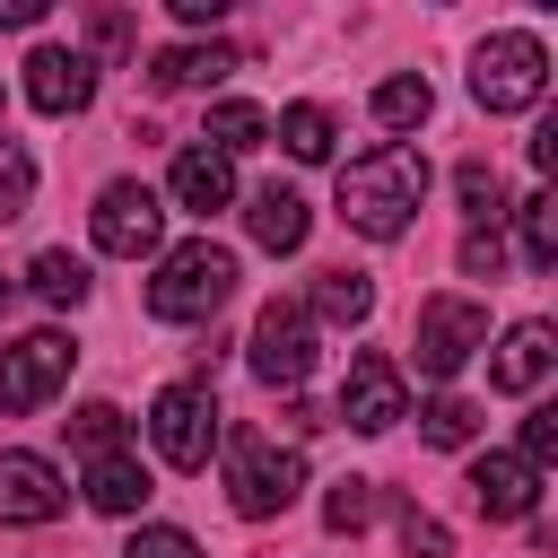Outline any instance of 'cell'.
Instances as JSON below:
<instances>
[{"mask_svg": "<svg viewBox=\"0 0 558 558\" xmlns=\"http://www.w3.org/2000/svg\"><path fill=\"white\" fill-rule=\"evenodd\" d=\"M26 201H35V157H26L17 140H0V227L26 218Z\"/></svg>", "mask_w": 558, "mask_h": 558, "instance_id": "83f0119b", "label": "cell"}, {"mask_svg": "<svg viewBox=\"0 0 558 558\" xmlns=\"http://www.w3.org/2000/svg\"><path fill=\"white\" fill-rule=\"evenodd\" d=\"M87 96H96V61L87 52H70V44H35L26 52V105L35 113H87Z\"/></svg>", "mask_w": 558, "mask_h": 558, "instance_id": "8fae6325", "label": "cell"}, {"mask_svg": "<svg viewBox=\"0 0 558 558\" xmlns=\"http://www.w3.org/2000/svg\"><path fill=\"white\" fill-rule=\"evenodd\" d=\"M427 113H436V87H427V78H410V70H401V78H384V87H375V122H384V131H418Z\"/></svg>", "mask_w": 558, "mask_h": 558, "instance_id": "603a6c76", "label": "cell"}, {"mask_svg": "<svg viewBox=\"0 0 558 558\" xmlns=\"http://www.w3.org/2000/svg\"><path fill=\"white\" fill-rule=\"evenodd\" d=\"M157 244H166V201H157L148 183H105V192H96V253L140 262V253H157Z\"/></svg>", "mask_w": 558, "mask_h": 558, "instance_id": "9c48e42d", "label": "cell"}, {"mask_svg": "<svg viewBox=\"0 0 558 558\" xmlns=\"http://www.w3.org/2000/svg\"><path fill=\"white\" fill-rule=\"evenodd\" d=\"M227 70H235V44H174V52L148 61L157 87H218Z\"/></svg>", "mask_w": 558, "mask_h": 558, "instance_id": "ac0fdd59", "label": "cell"}, {"mask_svg": "<svg viewBox=\"0 0 558 558\" xmlns=\"http://www.w3.org/2000/svg\"><path fill=\"white\" fill-rule=\"evenodd\" d=\"M401 549H410V558H453V532H445L436 514H418V506H401Z\"/></svg>", "mask_w": 558, "mask_h": 558, "instance_id": "f546056e", "label": "cell"}, {"mask_svg": "<svg viewBox=\"0 0 558 558\" xmlns=\"http://www.w3.org/2000/svg\"><path fill=\"white\" fill-rule=\"evenodd\" d=\"M514 453H523L532 471H541V462H558V410H532V418H523V445H514Z\"/></svg>", "mask_w": 558, "mask_h": 558, "instance_id": "1f68e13d", "label": "cell"}, {"mask_svg": "<svg viewBox=\"0 0 558 558\" xmlns=\"http://www.w3.org/2000/svg\"><path fill=\"white\" fill-rule=\"evenodd\" d=\"M514 218H523V262H532V270H558V201L532 192Z\"/></svg>", "mask_w": 558, "mask_h": 558, "instance_id": "484cf974", "label": "cell"}, {"mask_svg": "<svg viewBox=\"0 0 558 558\" xmlns=\"http://www.w3.org/2000/svg\"><path fill=\"white\" fill-rule=\"evenodd\" d=\"M244 227H253V244H262V253H296V244H305V227H314V209H305L288 183H262V192L244 201Z\"/></svg>", "mask_w": 558, "mask_h": 558, "instance_id": "2e32d148", "label": "cell"}, {"mask_svg": "<svg viewBox=\"0 0 558 558\" xmlns=\"http://www.w3.org/2000/svg\"><path fill=\"white\" fill-rule=\"evenodd\" d=\"M418 436H427V445H445V453H453V445H471V436H480V410H471V401H462V392H436V401H427V410H418Z\"/></svg>", "mask_w": 558, "mask_h": 558, "instance_id": "d4e9b609", "label": "cell"}, {"mask_svg": "<svg viewBox=\"0 0 558 558\" xmlns=\"http://www.w3.org/2000/svg\"><path fill=\"white\" fill-rule=\"evenodd\" d=\"M270 140V113L262 105H244V96H227V105H209V131H201V148H218L227 166L244 157V148H262Z\"/></svg>", "mask_w": 558, "mask_h": 558, "instance_id": "d6986e66", "label": "cell"}, {"mask_svg": "<svg viewBox=\"0 0 558 558\" xmlns=\"http://www.w3.org/2000/svg\"><path fill=\"white\" fill-rule=\"evenodd\" d=\"M61 506H70V488L44 453H0V523H52Z\"/></svg>", "mask_w": 558, "mask_h": 558, "instance_id": "7c38bea8", "label": "cell"}, {"mask_svg": "<svg viewBox=\"0 0 558 558\" xmlns=\"http://www.w3.org/2000/svg\"><path fill=\"white\" fill-rule=\"evenodd\" d=\"M44 9H52V0H0V26H35Z\"/></svg>", "mask_w": 558, "mask_h": 558, "instance_id": "d590c367", "label": "cell"}, {"mask_svg": "<svg viewBox=\"0 0 558 558\" xmlns=\"http://www.w3.org/2000/svg\"><path fill=\"white\" fill-rule=\"evenodd\" d=\"M253 375H262L270 392H296V384L314 375V314H305L296 296H270V305H262V323H253Z\"/></svg>", "mask_w": 558, "mask_h": 558, "instance_id": "ba28073f", "label": "cell"}, {"mask_svg": "<svg viewBox=\"0 0 558 558\" xmlns=\"http://www.w3.org/2000/svg\"><path fill=\"white\" fill-rule=\"evenodd\" d=\"M9 296H17V279H0V314H9Z\"/></svg>", "mask_w": 558, "mask_h": 558, "instance_id": "8d00e7d4", "label": "cell"}, {"mask_svg": "<svg viewBox=\"0 0 558 558\" xmlns=\"http://www.w3.org/2000/svg\"><path fill=\"white\" fill-rule=\"evenodd\" d=\"M471 349H488V305L471 296H427L418 305V375L427 384H453L471 366Z\"/></svg>", "mask_w": 558, "mask_h": 558, "instance_id": "52a82bcc", "label": "cell"}, {"mask_svg": "<svg viewBox=\"0 0 558 558\" xmlns=\"http://www.w3.org/2000/svg\"><path fill=\"white\" fill-rule=\"evenodd\" d=\"M549 366H558V331H549V323H514V331L497 340V357H488V384H497V392H541Z\"/></svg>", "mask_w": 558, "mask_h": 558, "instance_id": "9a60e30c", "label": "cell"}, {"mask_svg": "<svg viewBox=\"0 0 558 558\" xmlns=\"http://www.w3.org/2000/svg\"><path fill=\"white\" fill-rule=\"evenodd\" d=\"M453 192H462V218H471V235H497V218H506V183H497V166H488V157H462Z\"/></svg>", "mask_w": 558, "mask_h": 558, "instance_id": "44dd1931", "label": "cell"}, {"mask_svg": "<svg viewBox=\"0 0 558 558\" xmlns=\"http://www.w3.org/2000/svg\"><path fill=\"white\" fill-rule=\"evenodd\" d=\"M174 17H183V26H218V17H227V0H174Z\"/></svg>", "mask_w": 558, "mask_h": 558, "instance_id": "836d02e7", "label": "cell"}, {"mask_svg": "<svg viewBox=\"0 0 558 558\" xmlns=\"http://www.w3.org/2000/svg\"><path fill=\"white\" fill-rule=\"evenodd\" d=\"M305 314H323V323H366V314H375V279H366V270H314Z\"/></svg>", "mask_w": 558, "mask_h": 558, "instance_id": "ffe728a7", "label": "cell"}, {"mask_svg": "<svg viewBox=\"0 0 558 558\" xmlns=\"http://www.w3.org/2000/svg\"><path fill=\"white\" fill-rule=\"evenodd\" d=\"M279 140H288V157H305V166H323V157L340 148V122H331L323 105H288V113H279Z\"/></svg>", "mask_w": 558, "mask_h": 558, "instance_id": "cb8c5ba5", "label": "cell"}, {"mask_svg": "<svg viewBox=\"0 0 558 558\" xmlns=\"http://www.w3.org/2000/svg\"><path fill=\"white\" fill-rule=\"evenodd\" d=\"M227 296H235V253L227 244L192 235V244L157 253V279H148V314L157 323H209Z\"/></svg>", "mask_w": 558, "mask_h": 558, "instance_id": "7a4b0ae2", "label": "cell"}, {"mask_svg": "<svg viewBox=\"0 0 558 558\" xmlns=\"http://www.w3.org/2000/svg\"><path fill=\"white\" fill-rule=\"evenodd\" d=\"M122 558H201V541H192V532H174V523H148Z\"/></svg>", "mask_w": 558, "mask_h": 558, "instance_id": "4dcf8cb0", "label": "cell"}, {"mask_svg": "<svg viewBox=\"0 0 558 558\" xmlns=\"http://www.w3.org/2000/svg\"><path fill=\"white\" fill-rule=\"evenodd\" d=\"M26 288H35L44 305H87V262L52 244V253H35V262H26Z\"/></svg>", "mask_w": 558, "mask_h": 558, "instance_id": "7402d4cb", "label": "cell"}, {"mask_svg": "<svg viewBox=\"0 0 558 558\" xmlns=\"http://www.w3.org/2000/svg\"><path fill=\"white\" fill-rule=\"evenodd\" d=\"M166 192H174V209H192V218H218L227 201H235V166L218 157V148H174V166H166Z\"/></svg>", "mask_w": 558, "mask_h": 558, "instance_id": "5bb4252c", "label": "cell"}, {"mask_svg": "<svg viewBox=\"0 0 558 558\" xmlns=\"http://www.w3.org/2000/svg\"><path fill=\"white\" fill-rule=\"evenodd\" d=\"M218 453H227V506H235L244 523H270V514H288V506H296V488H305L296 445L235 427V436H218Z\"/></svg>", "mask_w": 558, "mask_h": 558, "instance_id": "3957f363", "label": "cell"}, {"mask_svg": "<svg viewBox=\"0 0 558 558\" xmlns=\"http://www.w3.org/2000/svg\"><path fill=\"white\" fill-rule=\"evenodd\" d=\"M340 418L357 427V436H384V427H401L410 418V384H401V366L392 357H349V375H340Z\"/></svg>", "mask_w": 558, "mask_h": 558, "instance_id": "30bf717a", "label": "cell"}, {"mask_svg": "<svg viewBox=\"0 0 558 558\" xmlns=\"http://www.w3.org/2000/svg\"><path fill=\"white\" fill-rule=\"evenodd\" d=\"M96 44H113V52H122V44H131V17H122V9H96Z\"/></svg>", "mask_w": 558, "mask_h": 558, "instance_id": "e575fe53", "label": "cell"}, {"mask_svg": "<svg viewBox=\"0 0 558 558\" xmlns=\"http://www.w3.org/2000/svg\"><path fill=\"white\" fill-rule=\"evenodd\" d=\"M70 366H78L70 331H26V340H9V349H0V418L44 410V401L70 384Z\"/></svg>", "mask_w": 558, "mask_h": 558, "instance_id": "8992f818", "label": "cell"}, {"mask_svg": "<svg viewBox=\"0 0 558 558\" xmlns=\"http://www.w3.org/2000/svg\"><path fill=\"white\" fill-rule=\"evenodd\" d=\"M471 506L497 514V523H523V514L541 506V471H532L523 453H480V462H471Z\"/></svg>", "mask_w": 558, "mask_h": 558, "instance_id": "4fadbf2b", "label": "cell"}, {"mask_svg": "<svg viewBox=\"0 0 558 558\" xmlns=\"http://www.w3.org/2000/svg\"><path fill=\"white\" fill-rule=\"evenodd\" d=\"M148 436H157V453H166L174 471H209V453H218L227 418H218L209 384H166V392L148 401Z\"/></svg>", "mask_w": 558, "mask_h": 558, "instance_id": "5b68a950", "label": "cell"}, {"mask_svg": "<svg viewBox=\"0 0 558 558\" xmlns=\"http://www.w3.org/2000/svg\"><path fill=\"white\" fill-rule=\"evenodd\" d=\"M70 445L78 453H122V410L113 401H78L70 410Z\"/></svg>", "mask_w": 558, "mask_h": 558, "instance_id": "4316f807", "label": "cell"}, {"mask_svg": "<svg viewBox=\"0 0 558 558\" xmlns=\"http://www.w3.org/2000/svg\"><path fill=\"white\" fill-rule=\"evenodd\" d=\"M366 514H375V480H340V488L323 497V523H331V532H366Z\"/></svg>", "mask_w": 558, "mask_h": 558, "instance_id": "f1b7e54d", "label": "cell"}, {"mask_svg": "<svg viewBox=\"0 0 558 558\" xmlns=\"http://www.w3.org/2000/svg\"><path fill=\"white\" fill-rule=\"evenodd\" d=\"M541 87H549L541 35L506 26V35H488V44L471 52V96H480V113H523V105H541Z\"/></svg>", "mask_w": 558, "mask_h": 558, "instance_id": "277c9868", "label": "cell"}, {"mask_svg": "<svg viewBox=\"0 0 558 558\" xmlns=\"http://www.w3.org/2000/svg\"><path fill=\"white\" fill-rule=\"evenodd\" d=\"M148 488H157V480H148L140 453H96V462H87V506H96V514H140Z\"/></svg>", "mask_w": 558, "mask_h": 558, "instance_id": "e0dca14e", "label": "cell"}, {"mask_svg": "<svg viewBox=\"0 0 558 558\" xmlns=\"http://www.w3.org/2000/svg\"><path fill=\"white\" fill-rule=\"evenodd\" d=\"M418 201H427V148H410V140H384L340 166V218L375 244H392L418 218Z\"/></svg>", "mask_w": 558, "mask_h": 558, "instance_id": "6da1fadb", "label": "cell"}, {"mask_svg": "<svg viewBox=\"0 0 558 558\" xmlns=\"http://www.w3.org/2000/svg\"><path fill=\"white\" fill-rule=\"evenodd\" d=\"M462 270H471V279H497V270H506V244H497V235H462Z\"/></svg>", "mask_w": 558, "mask_h": 558, "instance_id": "d6a6232c", "label": "cell"}]
</instances>
